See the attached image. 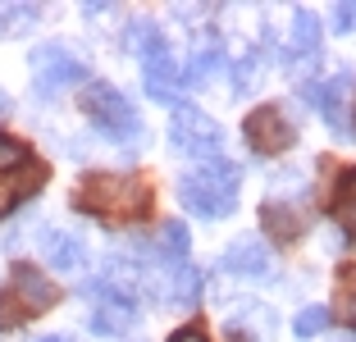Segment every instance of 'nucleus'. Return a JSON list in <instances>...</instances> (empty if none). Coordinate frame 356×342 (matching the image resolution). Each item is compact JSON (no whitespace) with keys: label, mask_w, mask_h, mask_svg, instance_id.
Returning a JSON list of instances; mask_svg holds the SVG:
<instances>
[{"label":"nucleus","mask_w":356,"mask_h":342,"mask_svg":"<svg viewBox=\"0 0 356 342\" xmlns=\"http://www.w3.org/2000/svg\"><path fill=\"white\" fill-rule=\"evenodd\" d=\"M5 110H10V96H5V92H0V114H5Z\"/></svg>","instance_id":"29"},{"label":"nucleus","mask_w":356,"mask_h":342,"mask_svg":"<svg viewBox=\"0 0 356 342\" xmlns=\"http://www.w3.org/2000/svg\"><path fill=\"white\" fill-rule=\"evenodd\" d=\"M178 197H183V206H188L192 215H201V219L233 215V206H238V165L210 160V165L192 169V174L178 183Z\"/></svg>","instance_id":"2"},{"label":"nucleus","mask_w":356,"mask_h":342,"mask_svg":"<svg viewBox=\"0 0 356 342\" xmlns=\"http://www.w3.org/2000/svg\"><path fill=\"white\" fill-rule=\"evenodd\" d=\"M334 219L356 238V169H347L343 183H338V192H334Z\"/></svg>","instance_id":"21"},{"label":"nucleus","mask_w":356,"mask_h":342,"mask_svg":"<svg viewBox=\"0 0 356 342\" xmlns=\"http://www.w3.org/2000/svg\"><path fill=\"white\" fill-rule=\"evenodd\" d=\"M201 288H206V274H201L197 265H174V270L165 274V292H160V297H165L169 306H192V301L201 297Z\"/></svg>","instance_id":"15"},{"label":"nucleus","mask_w":356,"mask_h":342,"mask_svg":"<svg viewBox=\"0 0 356 342\" xmlns=\"http://www.w3.org/2000/svg\"><path fill=\"white\" fill-rule=\"evenodd\" d=\"M256 83H261V60H256V55L247 51L238 64H233V92L247 96V92H256Z\"/></svg>","instance_id":"23"},{"label":"nucleus","mask_w":356,"mask_h":342,"mask_svg":"<svg viewBox=\"0 0 356 342\" xmlns=\"http://www.w3.org/2000/svg\"><path fill=\"white\" fill-rule=\"evenodd\" d=\"M42 183H46V165H37V160H23L19 169L0 174V215H5V210H14L23 197H32Z\"/></svg>","instance_id":"11"},{"label":"nucleus","mask_w":356,"mask_h":342,"mask_svg":"<svg viewBox=\"0 0 356 342\" xmlns=\"http://www.w3.org/2000/svg\"><path fill=\"white\" fill-rule=\"evenodd\" d=\"M83 110L92 114V124L101 128L110 142H119V146H142V137H147V128H142L137 110L124 101V92H115L110 83H87Z\"/></svg>","instance_id":"4"},{"label":"nucleus","mask_w":356,"mask_h":342,"mask_svg":"<svg viewBox=\"0 0 356 342\" xmlns=\"http://www.w3.org/2000/svg\"><path fill=\"white\" fill-rule=\"evenodd\" d=\"M334 32H356V5L352 0L334 5Z\"/></svg>","instance_id":"26"},{"label":"nucleus","mask_w":356,"mask_h":342,"mask_svg":"<svg viewBox=\"0 0 356 342\" xmlns=\"http://www.w3.org/2000/svg\"><path fill=\"white\" fill-rule=\"evenodd\" d=\"M352 96H356V78L352 73H338L334 83L315 87L311 101L320 105V114H325V124L334 128V133H347V128H352V105H356Z\"/></svg>","instance_id":"9"},{"label":"nucleus","mask_w":356,"mask_h":342,"mask_svg":"<svg viewBox=\"0 0 356 342\" xmlns=\"http://www.w3.org/2000/svg\"><path fill=\"white\" fill-rule=\"evenodd\" d=\"M32 73H37V87L42 92H60V87H74L87 78L83 60H78L74 51H64V46H37L32 51Z\"/></svg>","instance_id":"6"},{"label":"nucleus","mask_w":356,"mask_h":342,"mask_svg":"<svg viewBox=\"0 0 356 342\" xmlns=\"http://www.w3.org/2000/svg\"><path fill=\"white\" fill-rule=\"evenodd\" d=\"M224 270L238 274V279H261V274L270 270V251H265L256 238H238L229 251H224Z\"/></svg>","instance_id":"12"},{"label":"nucleus","mask_w":356,"mask_h":342,"mask_svg":"<svg viewBox=\"0 0 356 342\" xmlns=\"http://www.w3.org/2000/svg\"><path fill=\"white\" fill-rule=\"evenodd\" d=\"M169 342H210V338H206L201 329H192V324H188V329H178V333H174Z\"/></svg>","instance_id":"27"},{"label":"nucleus","mask_w":356,"mask_h":342,"mask_svg":"<svg viewBox=\"0 0 356 342\" xmlns=\"http://www.w3.org/2000/svg\"><path fill=\"white\" fill-rule=\"evenodd\" d=\"M42 251H46V260H51V270L74 274L78 265H83V238H78V233H64V228L42 233Z\"/></svg>","instance_id":"13"},{"label":"nucleus","mask_w":356,"mask_h":342,"mask_svg":"<svg viewBox=\"0 0 356 342\" xmlns=\"http://www.w3.org/2000/svg\"><path fill=\"white\" fill-rule=\"evenodd\" d=\"M74 206L87 210V215H101V219H115V224H124V219H142L151 206V192L137 178L128 174H87L83 187L74 192Z\"/></svg>","instance_id":"1"},{"label":"nucleus","mask_w":356,"mask_h":342,"mask_svg":"<svg viewBox=\"0 0 356 342\" xmlns=\"http://www.w3.org/2000/svg\"><path fill=\"white\" fill-rule=\"evenodd\" d=\"M320 55V23L311 10H293V37H288V60L311 64Z\"/></svg>","instance_id":"14"},{"label":"nucleus","mask_w":356,"mask_h":342,"mask_svg":"<svg viewBox=\"0 0 356 342\" xmlns=\"http://www.w3.org/2000/svg\"><path fill=\"white\" fill-rule=\"evenodd\" d=\"M343 320L356 329V265H338V288H334V311H329V320Z\"/></svg>","instance_id":"19"},{"label":"nucleus","mask_w":356,"mask_h":342,"mask_svg":"<svg viewBox=\"0 0 356 342\" xmlns=\"http://www.w3.org/2000/svg\"><path fill=\"white\" fill-rule=\"evenodd\" d=\"M169 146L178 156L210 165V160H220V124L210 114H201L197 105H178L174 124H169Z\"/></svg>","instance_id":"5"},{"label":"nucleus","mask_w":356,"mask_h":342,"mask_svg":"<svg viewBox=\"0 0 356 342\" xmlns=\"http://www.w3.org/2000/svg\"><path fill=\"white\" fill-rule=\"evenodd\" d=\"M96 288H101V301H96V311H92V333H105V338L128 333L133 329V301L124 292H105V283H96Z\"/></svg>","instance_id":"10"},{"label":"nucleus","mask_w":356,"mask_h":342,"mask_svg":"<svg viewBox=\"0 0 356 342\" xmlns=\"http://www.w3.org/2000/svg\"><path fill=\"white\" fill-rule=\"evenodd\" d=\"M37 19H42L37 5H0V37H23Z\"/></svg>","instance_id":"22"},{"label":"nucleus","mask_w":356,"mask_h":342,"mask_svg":"<svg viewBox=\"0 0 356 342\" xmlns=\"http://www.w3.org/2000/svg\"><path fill=\"white\" fill-rule=\"evenodd\" d=\"M55 301H60V288L37 265H14L10 288L0 292V329H19L32 315H46Z\"/></svg>","instance_id":"3"},{"label":"nucleus","mask_w":356,"mask_h":342,"mask_svg":"<svg viewBox=\"0 0 356 342\" xmlns=\"http://www.w3.org/2000/svg\"><path fill=\"white\" fill-rule=\"evenodd\" d=\"M188 247H192V238H188V224H178V219H169V224L160 228V256H165L169 265H188Z\"/></svg>","instance_id":"20"},{"label":"nucleus","mask_w":356,"mask_h":342,"mask_svg":"<svg viewBox=\"0 0 356 342\" xmlns=\"http://www.w3.org/2000/svg\"><path fill=\"white\" fill-rule=\"evenodd\" d=\"M23 160H28V151H23V142H14L10 133H0V174H10V169H19Z\"/></svg>","instance_id":"25"},{"label":"nucleus","mask_w":356,"mask_h":342,"mask_svg":"<svg viewBox=\"0 0 356 342\" xmlns=\"http://www.w3.org/2000/svg\"><path fill=\"white\" fill-rule=\"evenodd\" d=\"M42 342H74V338H64V333H55V338H42Z\"/></svg>","instance_id":"28"},{"label":"nucleus","mask_w":356,"mask_h":342,"mask_svg":"<svg viewBox=\"0 0 356 342\" xmlns=\"http://www.w3.org/2000/svg\"><path fill=\"white\" fill-rule=\"evenodd\" d=\"M233 333H238V338L247 333V342H265L274 333V311H270V306H256V301H252V306H242V311L233 315Z\"/></svg>","instance_id":"18"},{"label":"nucleus","mask_w":356,"mask_h":342,"mask_svg":"<svg viewBox=\"0 0 356 342\" xmlns=\"http://www.w3.org/2000/svg\"><path fill=\"white\" fill-rule=\"evenodd\" d=\"M293 329H297V338H315V333L329 329V311L325 306H306V311L293 320Z\"/></svg>","instance_id":"24"},{"label":"nucleus","mask_w":356,"mask_h":342,"mask_svg":"<svg viewBox=\"0 0 356 342\" xmlns=\"http://www.w3.org/2000/svg\"><path fill=\"white\" fill-rule=\"evenodd\" d=\"M242 137H247L252 151H261V156H279V151L293 146V124H288L283 110H274V105H256V110L247 114V124H242Z\"/></svg>","instance_id":"7"},{"label":"nucleus","mask_w":356,"mask_h":342,"mask_svg":"<svg viewBox=\"0 0 356 342\" xmlns=\"http://www.w3.org/2000/svg\"><path fill=\"white\" fill-rule=\"evenodd\" d=\"M261 224H265V233H270L274 242H297V238H302V228H306V219L297 215L293 206L265 201V206H261Z\"/></svg>","instance_id":"16"},{"label":"nucleus","mask_w":356,"mask_h":342,"mask_svg":"<svg viewBox=\"0 0 356 342\" xmlns=\"http://www.w3.org/2000/svg\"><path fill=\"white\" fill-rule=\"evenodd\" d=\"M142 83H147V92L156 96V101L183 105V101H178V92H183V69L174 64V55H169L165 42H160L156 51L142 55Z\"/></svg>","instance_id":"8"},{"label":"nucleus","mask_w":356,"mask_h":342,"mask_svg":"<svg viewBox=\"0 0 356 342\" xmlns=\"http://www.w3.org/2000/svg\"><path fill=\"white\" fill-rule=\"evenodd\" d=\"M220 73H224V51L220 46H197V55H192L188 69H183V83L188 87H210Z\"/></svg>","instance_id":"17"}]
</instances>
